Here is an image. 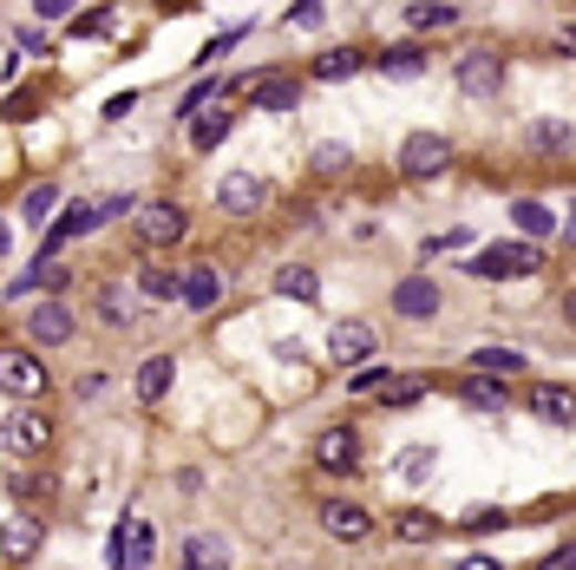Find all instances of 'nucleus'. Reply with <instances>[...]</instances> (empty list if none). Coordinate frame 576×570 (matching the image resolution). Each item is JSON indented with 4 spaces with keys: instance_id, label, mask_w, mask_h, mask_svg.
Here are the masks:
<instances>
[{
    "instance_id": "obj_14",
    "label": "nucleus",
    "mask_w": 576,
    "mask_h": 570,
    "mask_svg": "<svg viewBox=\"0 0 576 570\" xmlns=\"http://www.w3.org/2000/svg\"><path fill=\"white\" fill-rule=\"evenodd\" d=\"M373 342H380V335H373L367 322H341V328L328 335V355H335V360H348V367H354V360H367V355H373Z\"/></svg>"
},
{
    "instance_id": "obj_37",
    "label": "nucleus",
    "mask_w": 576,
    "mask_h": 570,
    "mask_svg": "<svg viewBox=\"0 0 576 570\" xmlns=\"http://www.w3.org/2000/svg\"><path fill=\"white\" fill-rule=\"evenodd\" d=\"M432 531H439V525H432L426 511H407V518H400V538H407V544H413V538H432Z\"/></svg>"
},
{
    "instance_id": "obj_5",
    "label": "nucleus",
    "mask_w": 576,
    "mask_h": 570,
    "mask_svg": "<svg viewBox=\"0 0 576 570\" xmlns=\"http://www.w3.org/2000/svg\"><path fill=\"white\" fill-rule=\"evenodd\" d=\"M184 230H191V216L177 211V204H144L132 236H138L144 250H171V243H184Z\"/></svg>"
},
{
    "instance_id": "obj_33",
    "label": "nucleus",
    "mask_w": 576,
    "mask_h": 570,
    "mask_svg": "<svg viewBox=\"0 0 576 570\" xmlns=\"http://www.w3.org/2000/svg\"><path fill=\"white\" fill-rule=\"evenodd\" d=\"M380 400H387V407H420V400H426V380H413V374H393V387H387Z\"/></svg>"
},
{
    "instance_id": "obj_3",
    "label": "nucleus",
    "mask_w": 576,
    "mask_h": 570,
    "mask_svg": "<svg viewBox=\"0 0 576 570\" xmlns=\"http://www.w3.org/2000/svg\"><path fill=\"white\" fill-rule=\"evenodd\" d=\"M452 139H439V132H413V139L400 144V171L407 177H445L452 171Z\"/></svg>"
},
{
    "instance_id": "obj_13",
    "label": "nucleus",
    "mask_w": 576,
    "mask_h": 570,
    "mask_svg": "<svg viewBox=\"0 0 576 570\" xmlns=\"http://www.w3.org/2000/svg\"><path fill=\"white\" fill-rule=\"evenodd\" d=\"M92 223H105V204H72V211L60 216V223H53V230H47V243H40V256H53V250H60V243H72V236H85V230H92Z\"/></svg>"
},
{
    "instance_id": "obj_39",
    "label": "nucleus",
    "mask_w": 576,
    "mask_h": 570,
    "mask_svg": "<svg viewBox=\"0 0 576 570\" xmlns=\"http://www.w3.org/2000/svg\"><path fill=\"white\" fill-rule=\"evenodd\" d=\"M105 20H112V13H105V7H85V13H79V20H72V33H99V27H105Z\"/></svg>"
},
{
    "instance_id": "obj_44",
    "label": "nucleus",
    "mask_w": 576,
    "mask_h": 570,
    "mask_svg": "<svg viewBox=\"0 0 576 570\" xmlns=\"http://www.w3.org/2000/svg\"><path fill=\"white\" fill-rule=\"evenodd\" d=\"M564 230H570V236H576V197H570V216H564Z\"/></svg>"
},
{
    "instance_id": "obj_25",
    "label": "nucleus",
    "mask_w": 576,
    "mask_h": 570,
    "mask_svg": "<svg viewBox=\"0 0 576 570\" xmlns=\"http://www.w3.org/2000/svg\"><path fill=\"white\" fill-rule=\"evenodd\" d=\"M99 315H105L112 328H132V315H138L132 288H125V283H105V295H99Z\"/></svg>"
},
{
    "instance_id": "obj_21",
    "label": "nucleus",
    "mask_w": 576,
    "mask_h": 570,
    "mask_svg": "<svg viewBox=\"0 0 576 570\" xmlns=\"http://www.w3.org/2000/svg\"><path fill=\"white\" fill-rule=\"evenodd\" d=\"M295 99H301V79H263V85L249 92V105H256V112H288Z\"/></svg>"
},
{
    "instance_id": "obj_42",
    "label": "nucleus",
    "mask_w": 576,
    "mask_h": 570,
    "mask_svg": "<svg viewBox=\"0 0 576 570\" xmlns=\"http://www.w3.org/2000/svg\"><path fill=\"white\" fill-rule=\"evenodd\" d=\"M564 53H576V20L564 27Z\"/></svg>"
},
{
    "instance_id": "obj_17",
    "label": "nucleus",
    "mask_w": 576,
    "mask_h": 570,
    "mask_svg": "<svg viewBox=\"0 0 576 570\" xmlns=\"http://www.w3.org/2000/svg\"><path fill=\"white\" fill-rule=\"evenodd\" d=\"M400 20H407L413 33H439V27H459V20H465V7H452V0H420V7H407Z\"/></svg>"
},
{
    "instance_id": "obj_1",
    "label": "nucleus",
    "mask_w": 576,
    "mask_h": 570,
    "mask_svg": "<svg viewBox=\"0 0 576 570\" xmlns=\"http://www.w3.org/2000/svg\"><path fill=\"white\" fill-rule=\"evenodd\" d=\"M465 269H472L479 283H498V276H537V269H544V250H537V243H524V236H511V243H498V250L472 256Z\"/></svg>"
},
{
    "instance_id": "obj_38",
    "label": "nucleus",
    "mask_w": 576,
    "mask_h": 570,
    "mask_svg": "<svg viewBox=\"0 0 576 570\" xmlns=\"http://www.w3.org/2000/svg\"><path fill=\"white\" fill-rule=\"evenodd\" d=\"M328 20V7L321 0H308V7H288V27H321Z\"/></svg>"
},
{
    "instance_id": "obj_12",
    "label": "nucleus",
    "mask_w": 576,
    "mask_h": 570,
    "mask_svg": "<svg viewBox=\"0 0 576 570\" xmlns=\"http://www.w3.org/2000/svg\"><path fill=\"white\" fill-rule=\"evenodd\" d=\"M393 315H407V322H426V315H439V283H426V276L393 283Z\"/></svg>"
},
{
    "instance_id": "obj_32",
    "label": "nucleus",
    "mask_w": 576,
    "mask_h": 570,
    "mask_svg": "<svg viewBox=\"0 0 576 570\" xmlns=\"http://www.w3.org/2000/svg\"><path fill=\"white\" fill-rule=\"evenodd\" d=\"M223 139H229V112H204V125H191V144H197V151H216Z\"/></svg>"
},
{
    "instance_id": "obj_11",
    "label": "nucleus",
    "mask_w": 576,
    "mask_h": 570,
    "mask_svg": "<svg viewBox=\"0 0 576 570\" xmlns=\"http://www.w3.org/2000/svg\"><path fill=\"white\" fill-rule=\"evenodd\" d=\"M27 335H33L40 348H66V342H72V308H66V302H40L33 322H27Z\"/></svg>"
},
{
    "instance_id": "obj_34",
    "label": "nucleus",
    "mask_w": 576,
    "mask_h": 570,
    "mask_svg": "<svg viewBox=\"0 0 576 570\" xmlns=\"http://www.w3.org/2000/svg\"><path fill=\"white\" fill-rule=\"evenodd\" d=\"M20 211L33 216V223H47V216L60 211V184H33V191H27V204H20Z\"/></svg>"
},
{
    "instance_id": "obj_30",
    "label": "nucleus",
    "mask_w": 576,
    "mask_h": 570,
    "mask_svg": "<svg viewBox=\"0 0 576 570\" xmlns=\"http://www.w3.org/2000/svg\"><path fill=\"white\" fill-rule=\"evenodd\" d=\"M276 288H282L288 302H315V288H321V276H315L308 263H288L282 276H276Z\"/></svg>"
},
{
    "instance_id": "obj_16",
    "label": "nucleus",
    "mask_w": 576,
    "mask_h": 570,
    "mask_svg": "<svg viewBox=\"0 0 576 570\" xmlns=\"http://www.w3.org/2000/svg\"><path fill=\"white\" fill-rule=\"evenodd\" d=\"M321 525H328L335 538H367V531H373L367 505H348V499H328V505H321Z\"/></svg>"
},
{
    "instance_id": "obj_29",
    "label": "nucleus",
    "mask_w": 576,
    "mask_h": 570,
    "mask_svg": "<svg viewBox=\"0 0 576 570\" xmlns=\"http://www.w3.org/2000/svg\"><path fill=\"white\" fill-rule=\"evenodd\" d=\"M138 283L144 302H184V276H164V269H144V276H132Z\"/></svg>"
},
{
    "instance_id": "obj_31",
    "label": "nucleus",
    "mask_w": 576,
    "mask_h": 570,
    "mask_svg": "<svg viewBox=\"0 0 576 570\" xmlns=\"http://www.w3.org/2000/svg\"><path fill=\"white\" fill-rule=\"evenodd\" d=\"M472 374H524V355H517V348H479V355H472Z\"/></svg>"
},
{
    "instance_id": "obj_35",
    "label": "nucleus",
    "mask_w": 576,
    "mask_h": 570,
    "mask_svg": "<svg viewBox=\"0 0 576 570\" xmlns=\"http://www.w3.org/2000/svg\"><path fill=\"white\" fill-rule=\"evenodd\" d=\"M387 387H393L387 367H354V380H348V394H387Z\"/></svg>"
},
{
    "instance_id": "obj_19",
    "label": "nucleus",
    "mask_w": 576,
    "mask_h": 570,
    "mask_svg": "<svg viewBox=\"0 0 576 570\" xmlns=\"http://www.w3.org/2000/svg\"><path fill=\"white\" fill-rule=\"evenodd\" d=\"M184 570H229V544H223L216 531H197V538L184 544Z\"/></svg>"
},
{
    "instance_id": "obj_2",
    "label": "nucleus",
    "mask_w": 576,
    "mask_h": 570,
    "mask_svg": "<svg viewBox=\"0 0 576 570\" xmlns=\"http://www.w3.org/2000/svg\"><path fill=\"white\" fill-rule=\"evenodd\" d=\"M0 439H7L13 459L47 452V446H53V420H47V414H27V400H7V407H0Z\"/></svg>"
},
{
    "instance_id": "obj_18",
    "label": "nucleus",
    "mask_w": 576,
    "mask_h": 570,
    "mask_svg": "<svg viewBox=\"0 0 576 570\" xmlns=\"http://www.w3.org/2000/svg\"><path fill=\"white\" fill-rule=\"evenodd\" d=\"M511 223H517V236H524V243H537V236H551V230H557V216L544 211L537 197H511Z\"/></svg>"
},
{
    "instance_id": "obj_9",
    "label": "nucleus",
    "mask_w": 576,
    "mask_h": 570,
    "mask_svg": "<svg viewBox=\"0 0 576 570\" xmlns=\"http://www.w3.org/2000/svg\"><path fill=\"white\" fill-rule=\"evenodd\" d=\"M315 466H321V472H335V479H341V472H354V466H360V432L354 427H328L321 439H315Z\"/></svg>"
},
{
    "instance_id": "obj_26",
    "label": "nucleus",
    "mask_w": 576,
    "mask_h": 570,
    "mask_svg": "<svg viewBox=\"0 0 576 570\" xmlns=\"http://www.w3.org/2000/svg\"><path fill=\"white\" fill-rule=\"evenodd\" d=\"M308 171H315V177H341V171H354V151H348V144H315V151H308Z\"/></svg>"
},
{
    "instance_id": "obj_23",
    "label": "nucleus",
    "mask_w": 576,
    "mask_h": 570,
    "mask_svg": "<svg viewBox=\"0 0 576 570\" xmlns=\"http://www.w3.org/2000/svg\"><path fill=\"white\" fill-rule=\"evenodd\" d=\"M570 144H576V125H564V119H537L531 125V151H544V157H557Z\"/></svg>"
},
{
    "instance_id": "obj_4",
    "label": "nucleus",
    "mask_w": 576,
    "mask_h": 570,
    "mask_svg": "<svg viewBox=\"0 0 576 570\" xmlns=\"http://www.w3.org/2000/svg\"><path fill=\"white\" fill-rule=\"evenodd\" d=\"M459 85H465V92H472V99H492V92H498L504 85V53L498 47H472V53H459Z\"/></svg>"
},
{
    "instance_id": "obj_10",
    "label": "nucleus",
    "mask_w": 576,
    "mask_h": 570,
    "mask_svg": "<svg viewBox=\"0 0 576 570\" xmlns=\"http://www.w3.org/2000/svg\"><path fill=\"white\" fill-rule=\"evenodd\" d=\"M524 400H531V414H537V420H551V427H576V394H570V387L537 380V387H524Z\"/></svg>"
},
{
    "instance_id": "obj_27",
    "label": "nucleus",
    "mask_w": 576,
    "mask_h": 570,
    "mask_svg": "<svg viewBox=\"0 0 576 570\" xmlns=\"http://www.w3.org/2000/svg\"><path fill=\"white\" fill-rule=\"evenodd\" d=\"M420 67H426V53H420L413 40H400V47H387V53H380V72H387V79H413Z\"/></svg>"
},
{
    "instance_id": "obj_41",
    "label": "nucleus",
    "mask_w": 576,
    "mask_h": 570,
    "mask_svg": "<svg viewBox=\"0 0 576 570\" xmlns=\"http://www.w3.org/2000/svg\"><path fill=\"white\" fill-rule=\"evenodd\" d=\"M537 570H576V544H564V551H551Z\"/></svg>"
},
{
    "instance_id": "obj_20",
    "label": "nucleus",
    "mask_w": 576,
    "mask_h": 570,
    "mask_svg": "<svg viewBox=\"0 0 576 570\" xmlns=\"http://www.w3.org/2000/svg\"><path fill=\"white\" fill-rule=\"evenodd\" d=\"M308 72H315L321 85H341V79H354V72H360V47H328Z\"/></svg>"
},
{
    "instance_id": "obj_43",
    "label": "nucleus",
    "mask_w": 576,
    "mask_h": 570,
    "mask_svg": "<svg viewBox=\"0 0 576 570\" xmlns=\"http://www.w3.org/2000/svg\"><path fill=\"white\" fill-rule=\"evenodd\" d=\"M564 315H570V322H576V283H570V295H564Z\"/></svg>"
},
{
    "instance_id": "obj_24",
    "label": "nucleus",
    "mask_w": 576,
    "mask_h": 570,
    "mask_svg": "<svg viewBox=\"0 0 576 570\" xmlns=\"http://www.w3.org/2000/svg\"><path fill=\"white\" fill-rule=\"evenodd\" d=\"M33 544H40V525L27 511H7V558L20 564V558H33Z\"/></svg>"
},
{
    "instance_id": "obj_40",
    "label": "nucleus",
    "mask_w": 576,
    "mask_h": 570,
    "mask_svg": "<svg viewBox=\"0 0 576 570\" xmlns=\"http://www.w3.org/2000/svg\"><path fill=\"white\" fill-rule=\"evenodd\" d=\"M400 472H407V479H426V472H432V452H407V459H400Z\"/></svg>"
},
{
    "instance_id": "obj_6",
    "label": "nucleus",
    "mask_w": 576,
    "mask_h": 570,
    "mask_svg": "<svg viewBox=\"0 0 576 570\" xmlns=\"http://www.w3.org/2000/svg\"><path fill=\"white\" fill-rule=\"evenodd\" d=\"M151 551H157V531L144 518H125L112 531V570H151Z\"/></svg>"
},
{
    "instance_id": "obj_15",
    "label": "nucleus",
    "mask_w": 576,
    "mask_h": 570,
    "mask_svg": "<svg viewBox=\"0 0 576 570\" xmlns=\"http://www.w3.org/2000/svg\"><path fill=\"white\" fill-rule=\"evenodd\" d=\"M216 302H223V269H216V263H197V269L184 276V308L204 315V308H216Z\"/></svg>"
},
{
    "instance_id": "obj_7",
    "label": "nucleus",
    "mask_w": 576,
    "mask_h": 570,
    "mask_svg": "<svg viewBox=\"0 0 576 570\" xmlns=\"http://www.w3.org/2000/svg\"><path fill=\"white\" fill-rule=\"evenodd\" d=\"M0 387H7V400H33V394H47V367L27 348H7L0 355Z\"/></svg>"
},
{
    "instance_id": "obj_22",
    "label": "nucleus",
    "mask_w": 576,
    "mask_h": 570,
    "mask_svg": "<svg viewBox=\"0 0 576 570\" xmlns=\"http://www.w3.org/2000/svg\"><path fill=\"white\" fill-rule=\"evenodd\" d=\"M171 374H177V367H171V355H151V360L138 367V400H144V407L171 394Z\"/></svg>"
},
{
    "instance_id": "obj_36",
    "label": "nucleus",
    "mask_w": 576,
    "mask_h": 570,
    "mask_svg": "<svg viewBox=\"0 0 576 570\" xmlns=\"http://www.w3.org/2000/svg\"><path fill=\"white\" fill-rule=\"evenodd\" d=\"M216 92H223V79H204V85H191V92H184V119H197V105H210Z\"/></svg>"
},
{
    "instance_id": "obj_8",
    "label": "nucleus",
    "mask_w": 576,
    "mask_h": 570,
    "mask_svg": "<svg viewBox=\"0 0 576 570\" xmlns=\"http://www.w3.org/2000/svg\"><path fill=\"white\" fill-rule=\"evenodd\" d=\"M216 204H223L229 216L263 211V204H269V177H256V171H229V177L216 184Z\"/></svg>"
},
{
    "instance_id": "obj_28",
    "label": "nucleus",
    "mask_w": 576,
    "mask_h": 570,
    "mask_svg": "<svg viewBox=\"0 0 576 570\" xmlns=\"http://www.w3.org/2000/svg\"><path fill=\"white\" fill-rule=\"evenodd\" d=\"M465 400L472 407H485V414H498V407H511V394H504L492 374H465Z\"/></svg>"
}]
</instances>
